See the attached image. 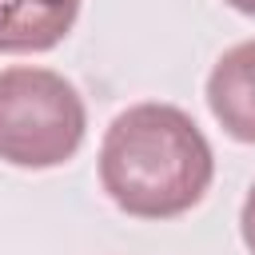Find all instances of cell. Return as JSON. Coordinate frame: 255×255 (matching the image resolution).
Returning a JSON list of instances; mask_svg holds the SVG:
<instances>
[{"instance_id":"1","label":"cell","mask_w":255,"mask_h":255,"mask_svg":"<svg viewBox=\"0 0 255 255\" xmlns=\"http://www.w3.org/2000/svg\"><path fill=\"white\" fill-rule=\"evenodd\" d=\"M211 179V143L175 104H131L100 139V187L124 215L175 219L203 199Z\"/></svg>"},{"instance_id":"2","label":"cell","mask_w":255,"mask_h":255,"mask_svg":"<svg viewBox=\"0 0 255 255\" xmlns=\"http://www.w3.org/2000/svg\"><path fill=\"white\" fill-rule=\"evenodd\" d=\"M88 131V108L52 68H0V159L24 171L68 163Z\"/></svg>"},{"instance_id":"3","label":"cell","mask_w":255,"mask_h":255,"mask_svg":"<svg viewBox=\"0 0 255 255\" xmlns=\"http://www.w3.org/2000/svg\"><path fill=\"white\" fill-rule=\"evenodd\" d=\"M203 96H207L215 124L231 139L255 143V40L227 48L211 64Z\"/></svg>"},{"instance_id":"4","label":"cell","mask_w":255,"mask_h":255,"mask_svg":"<svg viewBox=\"0 0 255 255\" xmlns=\"http://www.w3.org/2000/svg\"><path fill=\"white\" fill-rule=\"evenodd\" d=\"M80 20V0H0V56L52 52Z\"/></svg>"},{"instance_id":"5","label":"cell","mask_w":255,"mask_h":255,"mask_svg":"<svg viewBox=\"0 0 255 255\" xmlns=\"http://www.w3.org/2000/svg\"><path fill=\"white\" fill-rule=\"evenodd\" d=\"M239 235H243V247L255 255V183L247 187V199H243V211H239Z\"/></svg>"},{"instance_id":"6","label":"cell","mask_w":255,"mask_h":255,"mask_svg":"<svg viewBox=\"0 0 255 255\" xmlns=\"http://www.w3.org/2000/svg\"><path fill=\"white\" fill-rule=\"evenodd\" d=\"M227 8H235V12H243V16H255V0H223Z\"/></svg>"}]
</instances>
